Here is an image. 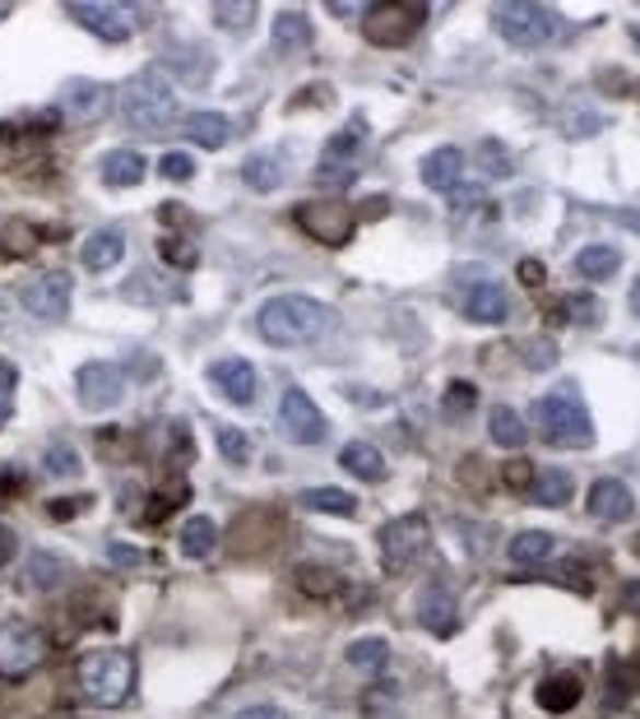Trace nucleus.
I'll list each match as a JSON object with an SVG mask.
<instances>
[{"mask_svg": "<svg viewBox=\"0 0 640 719\" xmlns=\"http://www.w3.org/2000/svg\"><path fill=\"white\" fill-rule=\"evenodd\" d=\"M344 659H348L353 669H362V673H376V669L385 664V659H391V646H385L381 636H366V640H353Z\"/></svg>", "mask_w": 640, "mask_h": 719, "instance_id": "f704fd0d", "label": "nucleus"}, {"mask_svg": "<svg viewBox=\"0 0 640 719\" xmlns=\"http://www.w3.org/2000/svg\"><path fill=\"white\" fill-rule=\"evenodd\" d=\"M61 116H70V121H103L107 116V89L103 84H93V80H70L61 89Z\"/></svg>", "mask_w": 640, "mask_h": 719, "instance_id": "4468645a", "label": "nucleus"}, {"mask_svg": "<svg viewBox=\"0 0 640 719\" xmlns=\"http://www.w3.org/2000/svg\"><path fill=\"white\" fill-rule=\"evenodd\" d=\"M534 422L552 445H575V451H585L594 441V422L585 414V404H580L575 385H561V391L543 395L538 409H534Z\"/></svg>", "mask_w": 640, "mask_h": 719, "instance_id": "7ed1b4c3", "label": "nucleus"}, {"mask_svg": "<svg viewBox=\"0 0 640 719\" xmlns=\"http://www.w3.org/2000/svg\"><path fill=\"white\" fill-rule=\"evenodd\" d=\"M209 381H213V391H219L223 399L242 404V409L256 399V367H251L246 358H219L209 367Z\"/></svg>", "mask_w": 640, "mask_h": 719, "instance_id": "ddd939ff", "label": "nucleus"}, {"mask_svg": "<svg viewBox=\"0 0 640 719\" xmlns=\"http://www.w3.org/2000/svg\"><path fill=\"white\" fill-rule=\"evenodd\" d=\"M14 553H19V538H14V530H5V524H0V567H10Z\"/></svg>", "mask_w": 640, "mask_h": 719, "instance_id": "8fccbe9b", "label": "nucleus"}, {"mask_svg": "<svg viewBox=\"0 0 640 719\" xmlns=\"http://www.w3.org/2000/svg\"><path fill=\"white\" fill-rule=\"evenodd\" d=\"M339 469H348L353 478H366V483H381L385 478V455L372 441H348L339 451Z\"/></svg>", "mask_w": 640, "mask_h": 719, "instance_id": "4be33fe9", "label": "nucleus"}, {"mask_svg": "<svg viewBox=\"0 0 640 719\" xmlns=\"http://www.w3.org/2000/svg\"><path fill=\"white\" fill-rule=\"evenodd\" d=\"M80 687L93 706H121L135 687V659L126 650H93L80 659Z\"/></svg>", "mask_w": 640, "mask_h": 719, "instance_id": "20e7f679", "label": "nucleus"}, {"mask_svg": "<svg viewBox=\"0 0 640 719\" xmlns=\"http://www.w3.org/2000/svg\"><path fill=\"white\" fill-rule=\"evenodd\" d=\"M552 553H557V538L543 534V530H530V534L511 538V561H515V567H538V561H548Z\"/></svg>", "mask_w": 640, "mask_h": 719, "instance_id": "c85d7f7f", "label": "nucleus"}, {"mask_svg": "<svg viewBox=\"0 0 640 719\" xmlns=\"http://www.w3.org/2000/svg\"><path fill=\"white\" fill-rule=\"evenodd\" d=\"M422 19H427V10L414 5V0H385V5L362 10V33H366V43H376V47H404L422 28Z\"/></svg>", "mask_w": 640, "mask_h": 719, "instance_id": "423d86ee", "label": "nucleus"}, {"mask_svg": "<svg viewBox=\"0 0 640 719\" xmlns=\"http://www.w3.org/2000/svg\"><path fill=\"white\" fill-rule=\"evenodd\" d=\"M459 311L469 321H478V325H501V321H507V311H511V302H507V293H501L497 283H474V288H464V293H459Z\"/></svg>", "mask_w": 640, "mask_h": 719, "instance_id": "f3484780", "label": "nucleus"}, {"mask_svg": "<svg viewBox=\"0 0 640 719\" xmlns=\"http://www.w3.org/2000/svg\"><path fill=\"white\" fill-rule=\"evenodd\" d=\"M107 557L116 561V567H140V553H135L130 543H112V548H107Z\"/></svg>", "mask_w": 640, "mask_h": 719, "instance_id": "49530a36", "label": "nucleus"}, {"mask_svg": "<svg viewBox=\"0 0 640 719\" xmlns=\"http://www.w3.org/2000/svg\"><path fill=\"white\" fill-rule=\"evenodd\" d=\"M74 391H80L84 409H112V404H121L126 376H121V367H112V362H84L80 372H74Z\"/></svg>", "mask_w": 640, "mask_h": 719, "instance_id": "9b49d317", "label": "nucleus"}, {"mask_svg": "<svg viewBox=\"0 0 640 719\" xmlns=\"http://www.w3.org/2000/svg\"><path fill=\"white\" fill-rule=\"evenodd\" d=\"M182 130H186L190 144H200V149H223L228 135H232V121H228L223 112H190L186 121H182Z\"/></svg>", "mask_w": 640, "mask_h": 719, "instance_id": "412c9836", "label": "nucleus"}, {"mask_svg": "<svg viewBox=\"0 0 640 719\" xmlns=\"http://www.w3.org/2000/svg\"><path fill=\"white\" fill-rule=\"evenodd\" d=\"M121 116L135 126V130H167L172 116H177V93H172V84L163 80V70H135L130 80L121 84Z\"/></svg>", "mask_w": 640, "mask_h": 719, "instance_id": "f03ea898", "label": "nucleus"}, {"mask_svg": "<svg viewBox=\"0 0 640 719\" xmlns=\"http://www.w3.org/2000/svg\"><path fill=\"white\" fill-rule=\"evenodd\" d=\"M353 159H358V130H339L335 135V140H329L325 144V153H321V182H329V177H339V172H344V177H353Z\"/></svg>", "mask_w": 640, "mask_h": 719, "instance_id": "b1692460", "label": "nucleus"}, {"mask_svg": "<svg viewBox=\"0 0 640 719\" xmlns=\"http://www.w3.org/2000/svg\"><path fill=\"white\" fill-rule=\"evenodd\" d=\"M213 19H219L223 28L246 33L251 24H256V5H213Z\"/></svg>", "mask_w": 640, "mask_h": 719, "instance_id": "4c0bfd02", "label": "nucleus"}, {"mask_svg": "<svg viewBox=\"0 0 640 719\" xmlns=\"http://www.w3.org/2000/svg\"><path fill=\"white\" fill-rule=\"evenodd\" d=\"M418 622H422V627H432L437 636H451V631L459 627V613H455L451 590L427 585V590L418 594Z\"/></svg>", "mask_w": 640, "mask_h": 719, "instance_id": "6ab92c4d", "label": "nucleus"}, {"mask_svg": "<svg viewBox=\"0 0 640 719\" xmlns=\"http://www.w3.org/2000/svg\"><path fill=\"white\" fill-rule=\"evenodd\" d=\"M237 719H288L279 706H251V710H242Z\"/></svg>", "mask_w": 640, "mask_h": 719, "instance_id": "3c124183", "label": "nucleus"}, {"mask_svg": "<svg viewBox=\"0 0 640 719\" xmlns=\"http://www.w3.org/2000/svg\"><path fill=\"white\" fill-rule=\"evenodd\" d=\"M103 182L107 186H140L144 182V159L135 149H112L103 159Z\"/></svg>", "mask_w": 640, "mask_h": 719, "instance_id": "cd10ccee", "label": "nucleus"}, {"mask_svg": "<svg viewBox=\"0 0 640 719\" xmlns=\"http://www.w3.org/2000/svg\"><path fill=\"white\" fill-rule=\"evenodd\" d=\"M70 19L89 33H98L103 43H126L130 37V14L121 5H70Z\"/></svg>", "mask_w": 640, "mask_h": 719, "instance_id": "dca6fc26", "label": "nucleus"}, {"mask_svg": "<svg viewBox=\"0 0 640 719\" xmlns=\"http://www.w3.org/2000/svg\"><path fill=\"white\" fill-rule=\"evenodd\" d=\"M80 469V460H74L70 445H51L47 451V474H74Z\"/></svg>", "mask_w": 640, "mask_h": 719, "instance_id": "79ce46f5", "label": "nucleus"}, {"mask_svg": "<svg viewBox=\"0 0 640 719\" xmlns=\"http://www.w3.org/2000/svg\"><path fill=\"white\" fill-rule=\"evenodd\" d=\"M89 507V497H66V501H51L47 515L51 520H74V511H84Z\"/></svg>", "mask_w": 640, "mask_h": 719, "instance_id": "c03bdc74", "label": "nucleus"}, {"mask_svg": "<svg viewBox=\"0 0 640 719\" xmlns=\"http://www.w3.org/2000/svg\"><path fill=\"white\" fill-rule=\"evenodd\" d=\"M163 251H167V260H172V265H182V269L200 260V256H196V251H190V246H182V242H167Z\"/></svg>", "mask_w": 640, "mask_h": 719, "instance_id": "de8ad7c7", "label": "nucleus"}, {"mask_svg": "<svg viewBox=\"0 0 640 719\" xmlns=\"http://www.w3.org/2000/svg\"><path fill=\"white\" fill-rule=\"evenodd\" d=\"M631 37H636V47H640V24H636V33H631Z\"/></svg>", "mask_w": 640, "mask_h": 719, "instance_id": "5fc2aeb1", "label": "nucleus"}, {"mask_svg": "<svg viewBox=\"0 0 640 719\" xmlns=\"http://www.w3.org/2000/svg\"><path fill=\"white\" fill-rule=\"evenodd\" d=\"M617 265H622V251L608 246V242H590V246L575 256V275H580V279H594V283H604V279L617 275Z\"/></svg>", "mask_w": 640, "mask_h": 719, "instance_id": "5701e85b", "label": "nucleus"}, {"mask_svg": "<svg viewBox=\"0 0 640 719\" xmlns=\"http://www.w3.org/2000/svg\"><path fill=\"white\" fill-rule=\"evenodd\" d=\"M298 228L306 232V237H316L325 246H344L348 237H353V209H348L344 200H312V205H298L293 209Z\"/></svg>", "mask_w": 640, "mask_h": 719, "instance_id": "1a4fd4ad", "label": "nucleus"}, {"mask_svg": "<svg viewBox=\"0 0 640 719\" xmlns=\"http://www.w3.org/2000/svg\"><path fill=\"white\" fill-rule=\"evenodd\" d=\"M631 311H636V316H640V279L631 283Z\"/></svg>", "mask_w": 640, "mask_h": 719, "instance_id": "864d4df0", "label": "nucleus"}, {"mask_svg": "<svg viewBox=\"0 0 640 719\" xmlns=\"http://www.w3.org/2000/svg\"><path fill=\"white\" fill-rule=\"evenodd\" d=\"M219 451H223V460H232V464H246V460H251L246 432H237V427H219Z\"/></svg>", "mask_w": 640, "mask_h": 719, "instance_id": "e433bc0d", "label": "nucleus"}, {"mask_svg": "<svg viewBox=\"0 0 640 719\" xmlns=\"http://www.w3.org/2000/svg\"><path fill=\"white\" fill-rule=\"evenodd\" d=\"M61 576H66V567L51 553H33L28 571H24V590H51V585H61Z\"/></svg>", "mask_w": 640, "mask_h": 719, "instance_id": "c9c22d12", "label": "nucleus"}, {"mask_svg": "<svg viewBox=\"0 0 640 719\" xmlns=\"http://www.w3.org/2000/svg\"><path fill=\"white\" fill-rule=\"evenodd\" d=\"M488 437L497 445H507V451H520V445L530 441V427H525V418L511 409V404H497L492 418H488Z\"/></svg>", "mask_w": 640, "mask_h": 719, "instance_id": "bb28decb", "label": "nucleus"}, {"mask_svg": "<svg viewBox=\"0 0 640 719\" xmlns=\"http://www.w3.org/2000/svg\"><path fill=\"white\" fill-rule=\"evenodd\" d=\"M275 43H279L283 51L312 43V24H306L302 10H279V19H275Z\"/></svg>", "mask_w": 640, "mask_h": 719, "instance_id": "2f4dec72", "label": "nucleus"}, {"mask_svg": "<svg viewBox=\"0 0 640 719\" xmlns=\"http://www.w3.org/2000/svg\"><path fill=\"white\" fill-rule=\"evenodd\" d=\"M213 543H219V524H213L209 515H190L186 530H182V553L186 557H209Z\"/></svg>", "mask_w": 640, "mask_h": 719, "instance_id": "7c9ffc66", "label": "nucleus"}, {"mask_svg": "<svg viewBox=\"0 0 640 719\" xmlns=\"http://www.w3.org/2000/svg\"><path fill=\"white\" fill-rule=\"evenodd\" d=\"M47 640L33 622H5L0 627V677H24L43 664Z\"/></svg>", "mask_w": 640, "mask_h": 719, "instance_id": "6e6552de", "label": "nucleus"}, {"mask_svg": "<svg viewBox=\"0 0 640 719\" xmlns=\"http://www.w3.org/2000/svg\"><path fill=\"white\" fill-rule=\"evenodd\" d=\"M279 422H283V432L293 437V441H302V445H316V441H325V414L316 409V399L306 395V391H283V399H279Z\"/></svg>", "mask_w": 640, "mask_h": 719, "instance_id": "f8f14e48", "label": "nucleus"}, {"mask_svg": "<svg viewBox=\"0 0 640 719\" xmlns=\"http://www.w3.org/2000/svg\"><path fill=\"white\" fill-rule=\"evenodd\" d=\"M474 385H451V391H445V418H469V409H474Z\"/></svg>", "mask_w": 640, "mask_h": 719, "instance_id": "58836bf2", "label": "nucleus"}, {"mask_svg": "<svg viewBox=\"0 0 640 719\" xmlns=\"http://www.w3.org/2000/svg\"><path fill=\"white\" fill-rule=\"evenodd\" d=\"M14 385H19L14 362H5V358H0V418L10 414V395H14Z\"/></svg>", "mask_w": 640, "mask_h": 719, "instance_id": "37998d69", "label": "nucleus"}, {"mask_svg": "<svg viewBox=\"0 0 640 719\" xmlns=\"http://www.w3.org/2000/svg\"><path fill=\"white\" fill-rule=\"evenodd\" d=\"M534 483V469L530 464H507V488H515V492H525Z\"/></svg>", "mask_w": 640, "mask_h": 719, "instance_id": "a18cd8bd", "label": "nucleus"}, {"mask_svg": "<svg viewBox=\"0 0 640 719\" xmlns=\"http://www.w3.org/2000/svg\"><path fill=\"white\" fill-rule=\"evenodd\" d=\"M159 172H163V177H172V182H190V177H196V163H190L186 153H163Z\"/></svg>", "mask_w": 640, "mask_h": 719, "instance_id": "ea45409f", "label": "nucleus"}, {"mask_svg": "<svg viewBox=\"0 0 640 719\" xmlns=\"http://www.w3.org/2000/svg\"><path fill=\"white\" fill-rule=\"evenodd\" d=\"M492 24L497 33L507 37L515 51H543L548 43H557V14L548 5H530V0H511V5H497L492 10Z\"/></svg>", "mask_w": 640, "mask_h": 719, "instance_id": "39448f33", "label": "nucleus"}, {"mask_svg": "<svg viewBox=\"0 0 640 719\" xmlns=\"http://www.w3.org/2000/svg\"><path fill=\"white\" fill-rule=\"evenodd\" d=\"M432 530H427L422 515H395L391 524H381V561L385 571H404L427 553Z\"/></svg>", "mask_w": 640, "mask_h": 719, "instance_id": "0eeeda50", "label": "nucleus"}, {"mask_svg": "<svg viewBox=\"0 0 640 719\" xmlns=\"http://www.w3.org/2000/svg\"><path fill=\"white\" fill-rule=\"evenodd\" d=\"M515 275L525 279V283H543V265H538V260H520V269H515Z\"/></svg>", "mask_w": 640, "mask_h": 719, "instance_id": "603ef678", "label": "nucleus"}, {"mask_svg": "<svg viewBox=\"0 0 640 719\" xmlns=\"http://www.w3.org/2000/svg\"><path fill=\"white\" fill-rule=\"evenodd\" d=\"M70 275L66 269H47V275H37L24 283V293H19V302H24L28 316L37 321H66L70 311Z\"/></svg>", "mask_w": 640, "mask_h": 719, "instance_id": "9d476101", "label": "nucleus"}, {"mask_svg": "<svg viewBox=\"0 0 640 719\" xmlns=\"http://www.w3.org/2000/svg\"><path fill=\"white\" fill-rule=\"evenodd\" d=\"M525 358H530V362H538L534 372H543V367H552V358H557V353H552V344H530V348H525Z\"/></svg>", "mask_w": 640, "mask_h": 719, "instance_id": "09e8293b", "label": "nucleus"}, {"mask_svg": "<svg viewBox=\"0 0 640 719\" xmlns=\"http://www.w3.org/2000/svg\"><path fill=\"white\" fill-rule=\"evenodd\" d=\"M575 492V483L567 469H538L534 483H530V497L538 501V507H567Z\"/></svg>", "mask_w": 640, "mask_h": 719, "instance_id": "a878e982", "label": "nucleus"}, {"mask_svg": "<svg viewBox=\"0 0 640 719\" xmlns=\"http://www.w3.org/2000/svg\"><path fill=\"white\" fill-rule=\"evenodd\" d=\"M302 507L329 511V515H353L358 511V497L344 492V488H312V492H302Z\"/></svg>", "mask_w": 640, "mask_h": 719, "instance_id": "473e14b6", "label": "nucleus"}, {"mask_svg": "<svg viewBox=\"0 0 640 719\" xmlns=\"http://www.w3.org/2000/svg\"><path fill=\"white\" fill-rule=\"evenodd\" d=\"M242 182L251 190H275V186H283V159H269V153H260V159H251L242 167Z\"/></svg>", "mask_w": 640, "mask_h": 719, "instance_id": "72a5a7b5", "label": "nucleus"}, {"mask_svg": "<svg viewBox=\"0 0 640 719\" xmlns=\"http://www.w3.org/2000/svg\"><path fill=\"white\" fill-rule=\"evenodd\" d=\"M459 172H464V153L455 144H445V149H432L422 159V182L441 190V196H451V190L459 186Z\"/></svg>", "mask_w": 640, "mask_h": 719, "instance_id": "aec40b11", "label": "nucleus"}, {"mask_svg": "<svg viewBox=\"0 0 640 719\" xmlns=\"http://www.w3.org/2000/svg\"><path fill=\"white\" fill-rule=\"evenodd\" d=\"M598 126H604V116H598V112H585V107L571 112V116H561V130H567V135H594Z\"/></svg>", "mask_w": 640, "mask_h": 719, "instance_id": "a19ab883", "label": "nucleus"}, {"mask_svg": "<svg viewBox=\"0 0 640 719\" xmlns=\"http://www.w3.org/2000/svg\"><path fill=\"white\" fill-rule=\"evenodd\" d=\"M474 167L482 172V182H507L511 172H515V159H511V149H507V144L488 140V144H478V153H474Z\"/></svg>", "mask_w": 640, "mask_h": 719, "instance_id": "c756f323", "label": "nucleus"}, {"mask_svg": "<svg viewBox=\"0 0 640 719\" xmlns=\"http://www.w3.org/2000/svg\"><path fill=\"white\" fill-rule=\"evenodd\" d=\"M580 696H585V683H580V673H548L534 692V701L548 710V715H567L580 706Z\"/></svg>", "mask_w": 640, "mask_h": 719, "instance_id": "a211bd4d", "label": "nucleus"}, {"mask_svg": "<svg viewBox=\"0 0 640 719\" xmlns=\"http://www.w3.org/2000/svg\"><path fill=\"white\" fill-rule=\"evenodd\" d=\"M631 511H636V501H631V488L622 478H598L590 488V515L598 524H622Z\"/></svg>", "mask_w": 640, "mask_h": 719, "instance_id": "2eb2a0df", "label": "nucleus"}, {"mask_svg": "<svg viewBox=\"0 0 640 719\" xmlns=\"http://www.w3.org/2000/svg\"><path fill=\"white\" fill-rule=\"evenodd\" d=\"M80 256H84V269H112L126 256V237L116 228H103V232H93V237H84Z\"/></svg>", "mask_w": 640, "mask_h": 719, "instance_id": "393cba45", "label": "nucleus"}, {"mask_svg": "<svg viewBox=\"0 0 640 719\" xmlns=\"http://www.w3.org/2000/svg\"><path fill=\"white\" fill-rule=\"evenodd\" d=\"M256 329L265 344L275 348H298V344H312L321 335L335 329V311L316 298H269L260 311H256Z\"/></svg>", "mask_w": 640, "mask_h": 719, "instance_id": "f257e3e1", "label": "nucleus"}]
</instances>
